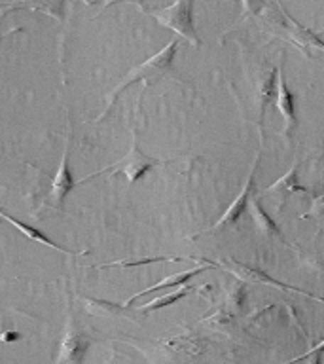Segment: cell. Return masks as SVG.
I'll return each instance as SVG.
<instances>
[{
	"instance_id": "1",
	"label": "cell",
	"mask_w": 324,
	"mask_h": 364,
	"mask_svg": "<svg viewBox=\"0 0 324 364\" xmlns=\"http://www.w3.org/2000/svg\"><path fill=\"white\" fill-rule=\"evenodd\" d=\"M176 46H178V40L173 38L169 44L165 46L161 51H158L156 55L148 57L146 61H142L141 65H136L135 68H131L129 74L124 78V82L110 93V99H108V105L107 108H104V112H102L95 122H101L102 118H107V114L112 110V107L116 105V101H118L119 93L124 90H127L129 85L136 84V82H144L146 85H150L153 84L156 80L163 78L165 74H167V70L171 68V65H173V59H175L176 53Z\"/></svg>"
},
{
	"instance_id": "2",
	"label": "cell",
	"mask_w": 324,
	"mask_h": 364,
	"mask_svg": "<svg viewBox=\"0 0 324 364\" xmlns=\"http://www.w3.org/2000/svg\"><path fill=\"white\" fill-rule=\"evenodd\" d=\"M193 4L192 2H175V4L165 6L161 10L153 11V17L159 25L175 31L178 36L188 40L193 48H199V36L193 27V17H192Z\"/></svg>"
},
{
	"instance_id": "3",
	"label": "cell",
	"mask_w": 324,
	"mask_h": 364,
	"mask_svg": "<svg viewBox=\"0 0 324 364\" xmlns=\"http://www.w3.org/2000/svg\"><path fill=\"white\" fill-rule=\"evenodd\" d=\"M156 165H163V161H159V159L156 158H150V156H146V154L142 152L141 148H139V142H136L135 129H133V144H131L129 154H127L125 158H122L119 161H116V164L108 165V167H104V169L97 171V173H93V175L85 176L84 181H80V182L90 181V178L101 175V173H104V171L114 169L112 173H122V175H125V178H127L129 184H135L136 181H141L142 176H144V173L153 169Z\"/></svg>"
},
{
	"instance_id": "4",
	"label": "cell",
	"mask_w": 324,
	"mask_h": 364,
	"mask_svg": "<svg viewBox=\"0 0 324 364\" xmlns=\"http://www.w3.org/2000/svg\"><path fill=\"white\" fill-rule=\"evenodd\" d=\"M87 347H90V340L85 338L78 324L74 323L72 317H68L65 330H63L55 364H84Z\"/></svg>"
},
{
	"instance_id": "5",
	"label": "cell",
	"mask_w": 324,
	"mask_h": 364,
	"mask_svg": "<svg viewBox=\"0 0 324 364\" xmlns=\"http://www.w3.org/2000/svg\"><path fill=\"white\" fill-rule=\"evenodd\" d=\"M258 161H260V154H256V158L254 161H252V167H250V173L249 176H247V182H244L243 190L239 192L237 198L233 199L232 205L224 210V215L220 216V220L216 222L215 226H210L209 230H207V233L218 232V230L224 226H232V224H235V222L241 218V215H243L244 209H247L250 203V193H252V188H254V175H256V167H258Z\"/></svg>"
},
{
	"instance_id": "6",
	"label": "cell",
	"mask_w": 324,
	"mask_h": 364,
	"mask_svg": "<svg viewBox=\"0 0 324 364\" xmlns=\"http://www.w3.org/2000/svg\"><path fill=\"white\" fill-rule=\"evenodd\" d=\"M220 266H224L227 272L233 273V275H237V277L243 279V281H249V283H264V284H271V287H277V289H283V290H296V292H300V294L309 296V298H313V300L324 301V298H317V296L309 294V292H306V290L294 289V287H288V284L279 283L277 279L269 277L267 273H264L261 269H258V267L241 264V262L235 260V258H222Z\"/></svg>"
},
{
	"instance_id": "7",
	"label": "cell",
	"mask_w": 324,
	"mask_h": 364,
	"mask_svg": "<svg viewBox=\"0 0 324 364\" xmlns=\"http://www.w3.org/2000/svg\"><path fill=\"white\" fill-rule=\"evenodd\" d=\"M76 186V182L72 178V173H70V165H68V141L65 144V150H63L61 164H59V169H57L53 181H51V190H50V203L51 207L55 209H61L63 201L67 198V193Z\"/></svg>"
},
{
	"instance_id": "8",
	"label": "cell",
	"mask_w": 324,
	"mask_h": 364,
	"mask_svg": "<svg viewBox=\"0 0 324 364\" xmlns=\"http://www.w3.org/2000/svg\"><path fill=\"white\" fill-rule=\"evenodd\" d=\"M279 68V84H277V108L284 119V136L290 135V129L296 125V114H294V95L286 85L284 80L283 67L277 65Z\"/></svg>"
},
{
	"instance_id": "9",
	"label": "cell",
	"mask_w": 324,
	"mask_h": 364,
	"mask_svg": "<svg viewBox=\"0 0 324 364\" xmlns=\"http://www.w3.org/2000/svg\"><path fill=\"white\" fill-rule=\"evenodd\" d=\"M277 84H279V68H271L269 73L260 78L258 82V110H260V118H258V125L261 129V122L266 116L267 107L275 102V95H277Z\"/></svg>"
},
{
	"instance_id": "10",
	"label": "cell",
	"mask_w": 324,
	"mask_h": 364,
	"mask_svg": "<svg viewBox=\"0 0 324 364\" xmlns=\"http://www.w3.org/2000/svg\"><path fill=\"white\" fill-rule=\"evenodd\" d=\"M216 264H209V266H199V267H192V269H188V272H180L175 273V275H171V277H165L163 281H159L158 284H152V287H148L146 290H142V292H136L129 298V300L125 301V307L131 306L133 301L142 294H148V292H156V290H163V289H173V287H182V284L186 283L188 279L192 277V275H199V273H205L207 269H212Z\"/></svg>"
},
{
	"instance_id": "11",
	"label": "cell",
	"mask_w": 324,
	"mask_h": 364,
	"mask_svg": "<svg viewBox=\"0 0 324 364\" xmlns=\"http://www.w3.org/2000/svg\"><path fill=\"white\" fill-rule=\"evenodd\" d=\"M249 210H250V215H252V220H254L258 233L266 235V237L283 239V233H281L279 226L271 220V218H269V215H266V210L261 209V205L258 199L250 198Z\"/></svg>"
},
{
	"instance_id": "12",
	"label": "cell",
	"mask_w": 324,
	"mask_h": 364,
	"mask_svg": "<svg viewBox=\"0 0 324 364\" xmlns=\"http://www.w3.org/2000/svg\"><path fill=\"white\" fill-rule=\"evenodd\" d=\"M2 218H4L6 222H10L11 226H16L17 230L23 233V235H27L28 239H33V241H36V243L45 245V247H50V249H53V250H59V252H63V255H76V252L65 249V247H61V245H55L50 237H45L44 233L40 232V230H36V228H33V226H28V224H25V222L17 220V218H14V216L2 213Z\"/></svg>"
},
{
	"instance_id": "13",
	"label": "cell",
	"mask_w": 324,
	"mask_h": 364,
	"mask_svg": "<svg viewBox=\"0 0 324 364\" xmlns=\"http://www.w3.org/2000/svg\"><path fill=\"white\" fill-rule=\"evenodd\" d=\"M281 193L283 198H288L294 192H309L306 186H301L298 182V165H292L286 173H284L277 182H273L271 186L266 188V193Z\"/></svg>"
},
{
	"instance_id": "14",
	"label": "cell",
	"mask_w": 324,
	"mask_h": 364,
	"mask_svg": "<svg viewBox=\"0 0 324 364\" xmlns=\"http://www.w3.org/2000/svg\"><path fill=\"white\" fill-rule=\"evenodd\" d=\"M193 290H198V287H178L176 290H169L167 294L158 298V300H152L148 301V304H144V306H141V311L148 313L156 311V309H161V307L165 306H173V304H176V301L180 300V298H184V296L192 294Z\"/></svg>"
},
{
	"instance_id": "15",
	"label": "cell",
	"mask_w": 324,
	"mask_h": 364,
	"mask_svg": "<svg viewBox=\"0 0 324 364\" xmlns=\"http://www.w3.org/2000/svg\"><path fill=\"white\" fill-rule=\"evenodd\" d=\"M186 258L180 256H159V258H142L136 262H112V264H104L101 267H114V266H124V267H133V266H142V264H152V262H180Z\"/></svg>"
},
{
	"instance_id": "16",
	"label": "cell",
	"mask_w": 324,
	"mask_h": 364,
	"mask_svg": "<svg viewBox=\"0 0 324 364\" xmlns=\"http://www.w3.org/2000/svg\"><path fill=\"white\" fill-rule=\"evenodd\" d=\"M286 17H288V16H286ZM288 21H290V23H294L296 28L300 31V34H301V36H303V38H307V40H309V42H311V44L318 46L320 50H324L323 38H320V36H318L317 33H313V31H309V28H303V27H301V25H300V23H296L294 19H292V17H288Z\"/></svg>"
},
{
	"instance_id": "17",
	"label": "cell",
	"mask_w": 324,
	"mask_h": 364,
	"mask_svg": "<svg viewBox=\"0 0 324 364\" xmlns=\"http://www.w3.org/2000/svg\"><path fill=\"white\" fill-rule=\"evenodd\" d=\"M323 351H324V340H323V341H318L317 346H313L311 349H309V351H306V353H303V355H300V357L292 358V360H290V363H286V364L300 363V360H303V358H306L307 355H313V353H323Z\"/></svg>"
},
{
	"instance_id": "18",
	"label": "cell",
	"mask_w": 324,
	"mask_h": 364,
	"mask_svg": "<svg viewBox=\"0 0 324 364\" xmlns=\"http://www.w3.org/2000/svg\"><path fill=\"white\" fill-rule=\"evenodd\" d=\"M307 364H323V353H313L307 355Z\"/></svg>"
},
{
	"instance_id": "19",
	"label": "cell",
	"mask_w": 324,
	"mask_h": 364,
	"mask_svg": "<svg viewBox=\"0 0 324 364\" xmlns=\"http://www.w3.org/2000/svg\"><path fill=\"white\" fill-rule=\"evenodd\" d=\"M17 338H19V334H4V338H2V340L10 341V340H17Z\"/></svg>"
},
{
	"instance_id": "20",
	"label": "cell",
	"mask_w": 324,
	"mask_h": 364,
	"mask_svg": "<svg viewBox=\"0 0 324 364\" xmlns=\"http://www.w3.org/2000/svg\"><path fill=\"white\" fill-rule=\"evenodd\" d=\"M107 364H112V358H110V360H108V363Z\"/></svg>"
},
{
	"instance_id": "21",
	"label": "cell",
	"mask_w": 324,
	"mask_h": 364,
	"mask_svg": "<svg viewBox=\"0 0 324 364\" xmlns=\"http://www.w3.org/2000/svg\"><path fill=\"white\" fill-rule=\"evenodd\" d=\"M323 156H324V152H323Z\"/></svg>"
}]
</instances>
